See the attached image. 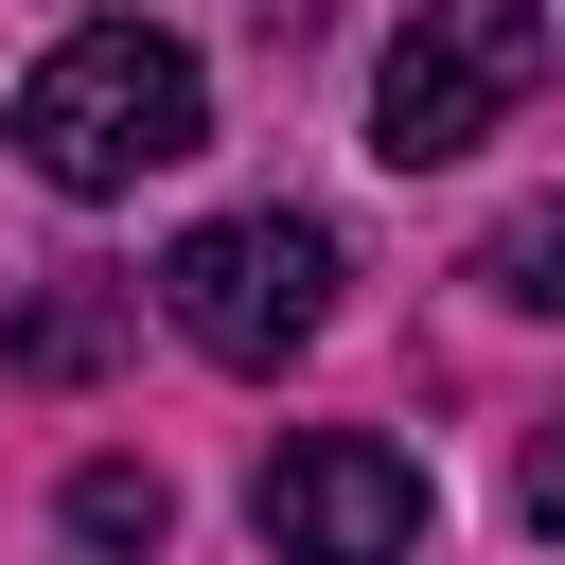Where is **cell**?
Wrapping results in <instances>:
<instances>
[{
  "instance_id": "obj_1",
  "label": "cell",
  "mask_w": 565,
  "mask_h": 565,
  "mask_svg": "<svg viewBox=\"0 0 565 565\" xmlns=\"http://www.w3.org/2000/svg\"><path fill=\"white\" fill-rule=\"evenodd\" d=\"M194 141H212V88H194V53L141 35V18H88V35H53V53L18 71V159H35L53 194H124V177H159V159H194Z\"/></svg>"
},
{
  "instance_id": "obj_2",
  "label": "cell",
  "mask_w": 565,
  "mask_h": 565,
  "mask_svg": "<svg viewBox=\"0 0 565 565\" xmlns=\"http://www.w3.org/2000/svg\"><path fill=\"white\" fill-rule=\"evenodd\" d=\"M159 318H177L212 371H282V353H318V318H335V230H318V212H212V230H177Z\"/></svg>"
},
{
  "instance_id": "obj_3",
  "label": "cell",
  "mask_w": 565,
  "mask_h": 565,
  "mask_svg": "<svg viewBox=\"0 0 565 565\" xmlns=\"http://www.w3.org/2000/svg\"><path fill=\"white\" fill-rule=\"evenodd\" d=\"M530 71H547V18H530V0H424V18L388 35V71H371V159H406V177L477 159V141L530 106Z\"/></svg>"
},
{
  "instance_id": "obj_4",
  "label": "cell",
  "mask_w": 565,
  "mask_h": 565,
  "mask_svg": "<svg viewBox=\"0 0 565 565\" xmlns=\"http://www.w3.org/2000/svg\"><path fill=\"white\" fill-rule=\"evenodd\" d=\"M247 530H265L282 565H406V547H424V459L318 424V441H282V459L247 477Z\"/></svg>"
},
{
  "instance_id": "obj_5",
  "label": "cell",
  "mask_w": 565,
  "mask_h": 565,
  "mask_svg": "<svg viewBox=\"0 0 565 565\" xmlns=\"http://www.w3.org/2000/svg\"><path fill=\"white\" fill-rule=\"evenodd\" d=\"M71 530H88V547H159V530H177L159 459H88V477H71Z\"/></svg>"
},
{
  "instance_id": "obj_6",
  "label": "cell",
  "mask_w": 565,
  "mask_h": 565,
  "mask_svg": "<svg viewBox=\"0 0 565 565\" xmlns=\"http://www.w3.org/2000/svg\"><path fill=\"white\" fill-rule=\"evenodd\" d=\"M477 282H494V300H547V318H565V194H530V212H512V230L477 247Z\"/></svg>"
},
{
  "instance_id": "obj_7",
  "label": "cell",
  "mask_w": 565,
  "mask_h": 565,
  "mask_svg": "<svg viewBox=\"0 0 565 565\" xmlns=\"http://www.w3.org/2000/svg\"><path fill=\"white\" fill-rule=\"evenodd\" d=\"M512 494H530V530H565V424L530 441V477H512Z\"/></svg>"
}]
</instances>
